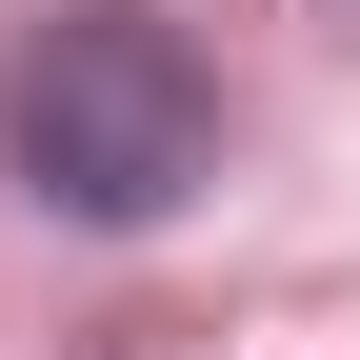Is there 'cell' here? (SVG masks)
<instances>
[{"mask_svg":"<svg viewBox=\"0 0 360 360\" xmlns=\"http://www.w3.org/2000/svg\"><path fill=\"white\" fill-rule=\"evenodd\" d=\"M0 160H20V200L141 240L220 180V60L160 0H60V20L0 40Z\"/></svg>","mask_w":360,"mask_h":360,"instance_id":"1","label":"cell"}]
</instances>
